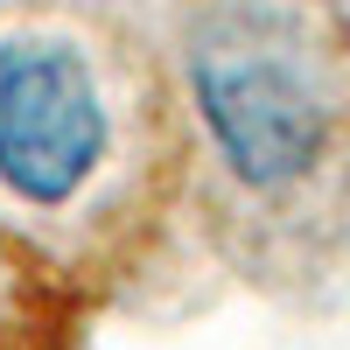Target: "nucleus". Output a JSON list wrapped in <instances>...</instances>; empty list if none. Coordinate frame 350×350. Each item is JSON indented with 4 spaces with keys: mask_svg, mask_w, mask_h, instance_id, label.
I'll list each match as a JSON object with an SVG mask.
<instances>
[{
    "mask_svg": "<svg viewBox=\"0 0 350 350\" xmlns=\"http://www.w3.org/2000/svg\"><path fill=\"white\" fill-rule=\"evenodd\" d=\"M196 112L245 189H287L329 148V98L315 70L259 21H224L189 49Z\"/></svg>",
    "mask_w": 350,
    "mask_h": 350,
    "instance_id": "nucleus-1",
    "label": "nucleus"
},
{
    "mask_svg": "<svg viewBox=\"0 0 350 350\" xmlns=\"http://www.w3.org/2000/svg\"><path fill=\"white\" fill-rule=\"evenodd\" d=\"M105 92L70 36H0V183L28 211H64L105 161Z\"/></svg>",
    "mask_w": 350,
    "mask_h": 350,
    "instance_id": "nucleus-2",
    "label": "nucleus"
}]
</instances>
